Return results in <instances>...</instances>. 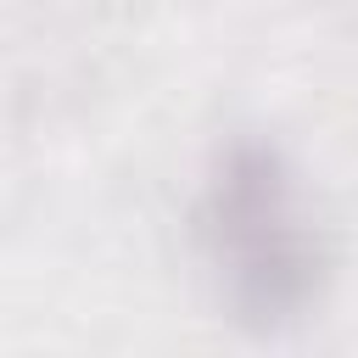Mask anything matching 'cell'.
I'll use <instances>...</instances> for the list:
<instances>
[{
	"label": "cell",
	"mask_w": 358,
	"mask_h": 358,
	"mask_svg": "<svg viewBox=\"0 0 358 358\" xmlns=\"http://www.w3.org/2000/svg\"><path fill=\"white\" fill-rule=\"evenodd\" d=\"M196 235L229 319L246 330L274 336L319 308L330 246L274 140L241 134L213 157L196 196Z\"/></svg>",
	"instance_id": "obj_1"
}]
</instances>
